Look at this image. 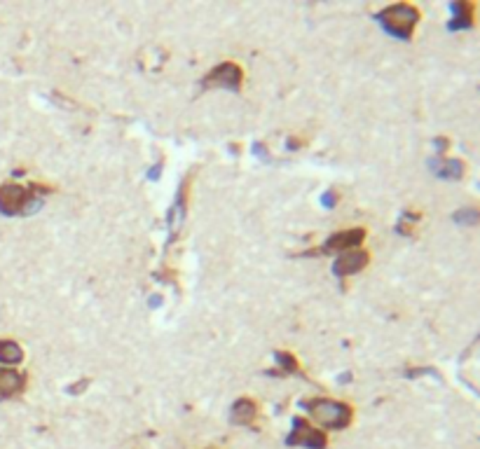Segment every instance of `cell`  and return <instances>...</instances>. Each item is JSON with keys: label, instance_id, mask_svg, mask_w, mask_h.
<instances>
[{"label": "cell", "instance_id": "6da1fadb", "mask_svg": "<svg viewBox=\"0 0 480 449\" xmlns=\"http://www.w3.org/2000/svg\"><path fill=\"white\" fill-rule=\"evenodd\" d=\"M377 19L382 22L384 29L389 33H394L396 38L408 40L412 36V31H415V26L419 24V12L417 8H412L408 3H398V5H391V8L379 12Z\"/></svg>", "mask_w": 480, "mask_h": 449}, {"label": "cell", "instance_id": "7a4b0ae2", "mask_svg": "<svg viewBox=\"0 0 480 449\" xmlns=\"http://www.w3.org/2000/svg\"><path fill=\"white\" fill-rule=\"evenodd\" d=\"M307 410L312 417L326 428H347L351 424V417H354V410H351L349 405L337 403V400H328V398L310 400Z\"/></svg>", "mask_w": 480, "mask_h": 449}, {"label": "cell", "instance_id": "3957f363", "mask_svg": "<svg viewBox=\"0 0 480 449\" xmlns=\"http://www.w3.org/2000/svg\"><path fill=\"white\" fill-rule=\"evenodd\" d=\"M38 192H43L40 187H24L17 183H5L0 185V213L5 216H17L24 213L31 204H38Z\"/></svg>", "mask_w": 480, "mask_h": 449}, {"label": "cell", "instance_id": "277c9868", "mask_svg": "<svg viewBox=\"0 0 480 449\" xmlns=\"http://www.w3.org/2000/svg\"><path fill=\"white\" fill-rule=\"evenodd\" d=\"M242 82H244V71L232 61L216 66V68L204 78V87H209V89L211 87H223V89L237 91V89H242Z\"/></svg>", "mask_w": 480, "mask_h": 449}, {"label": "cell", "instance_id": "5b68a950", "mask_svg": "<svg viewBox=\"0 0 480 449\" xmlns=\"http://www.w3.org/2000/svg\"><path fill=\"white\" fill-rule=\"evenodd\" d=\"M289 445H303L310 449H323L328 445V438H326L323 431H319L312 424H307L305 419H296L293 421V433L289 435Z\"/></svg>", "mask_w": 480, "mask_h": 449}, {"label": "cell", "instance_id": "8992f818", "mask_svg": "<svg viewBox=\"0 0 480 449\" xmlns=\"http://www.w3.org/2000/svg\"><path fill=\"white\" fill-rule=\"evenodd\" d=\"M365 239V230L363 227H354V230H344L333 234L330 239H326V244L321 251L323 253H333V251H351V248H358Z\"/></svg>", "mask_w": 480, "mask_h": 449}, {"label": "cell", "instance_id": "52a82bcc", "mask_svg": "<svg viewBox=\"0 0 480 449\" xmlns=\"http://www.w3.org/2000/svg\"><path fill=\"white\" fill-rule=\"evenodd\" d=\"M368 263H370V256L363 251V248H351V251H344L342 256L337 258L335 274L337 277H351V274H358L361 270H365Z\"/></svg>", "mask_w": 480, "mask_h": 449}, {"label": "cell", "instance_id": "ba28073f", "mask_svg": "<svg viewBox=\"0 0 480 449\" xmlns=\"http://www.w3.org/2000/svg\"><path fill=\"white\" fill-rule=\"evenodd\" d=\"M26 377L22 372L10 370V367H0V400L5 398H15L24 391Z\"/></svg>", "mask_w": 480, "mask_h": 449}, {"label": "cell", "instance_id": "9c48e42d", "mask_svg": "<svg viewBox=\"0 0 480 449\" xmlns=\"http://www.w3.org/2000/svg\"><path fill=\"white\" fill-rule=\"evenodd\" d=\"M258 419V405L251 398H239L232 405V421L239 426H251Z\"/></svg>", "mask_w": 480, "mask_h": 449}, {"label": "cell", "instance_id": "30bf717a", "mask_svg": "<svg viewBox=\"0 0 480 449\" xmlns=\"http://www.w3.org/2000/svg\"><path fill=\"white\" fill-rule=\"evenodd\" d=\"M24 360V351L17 341L12 339H0V363L5 365H17Z\"/></svg>", "mask_w": 480, "mask_h": 449}, {"label": "cell", "instance_id": "8fae6325", "mask_svg": "<svg viewBox=\"0 0 480 449\" xmlns=\"http://www.w3.org/2000/svg\"><path fill=\"white\" fill-rule=\"evenodd\" d=\"M452 10H455V19H452L450 29L471 26V22H473V5L471 3H455L452 5Z\"/></svg>", "mask_w": 480, "mask_h": 449}, {"label": "cell", "instance_id": "7c38bea8", "mask_svg": "<svg viewBox=\"0 0 480 449\" xmlns=\"http://www.w3.org/2000/svg\"><path fill=\"white\" fill-rule=\"evenodd\" d=\"M279 360H282V363L286 365V370H289V372H293V370H296V358H293L291 356V353H279Z\"/></svg>", "mask_w": 480, "mask_h": 449}]
</instances>
